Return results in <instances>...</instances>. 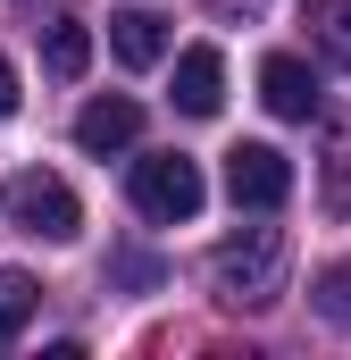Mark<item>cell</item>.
<instances>
[{"label": "cell", "mask_w": 351, "mask_h": 360, "mask_svg": "<svg viewBox=\"0 0 351 360\" xmlns=\"http://www.w3.org/2000/svg\"><path fill=\"white\" fill-rule=\"evenodd\" d=\"M326 201L351 210V117L335 126V143H326Z\"/></svg>", "instance_id": "cell-12"}, {"label": "cell", "mask_w": 351, "mask_h": 360, "mask_svg": "<svg viewBox=\"0 0 351 360\" xmlns=\"http://www.w3.org/2000/svg\"><path fill=\"white\" fill-rule=\"evenodd\" d=\"M209 285L226 310H267L284 293V226H243L209 252Z\"/></svg>", "instance_id": "cell-1"}, {"label": "cell", "mask_w": 351, "mask_h": 360, "mask_svg": "<svg viewBox=\"0 0 351 360\" xmlns=\"http://www.w3.org/2000/svg\"><path fill=\"white\" fill-rule=\"evenodd\" d=\"M310 302H318L335 327H351V260H335V269L318 276V293H310Z\"/></svg>", "instance_id": "cell-13"}, {"label": "cell", "mask_w": 351, "mask_h": 360, "mask_svg": "<svg viewBox=\"0 0 351 360\" xmlns=\"http://www.w3.org/2000/svg\"><path fill=\"white\" fill-rule=\"evenodd\" d=\"M201 201H209V184H201V168H192L184 151H151V160H134V210H143V218L184 226V218H201Z\"/></svg>", "instance_id": "cell-3"}, {"label": "cell", "mask_w": 351, "mask_h": 360, "mask_svg": "<svg viewBox=\"0 0 351 360\" xmlns=\"http://www.w3.org/2000/svg\"><path fill=\"white\" fill-rule=\"evenodd\" d=\"M109 51H117L126 68H159V59H168V17H151V8L109 17Z\"/></svg>", "instance_id": "cell-8"}, {"label": "cell", "mask_w": 351, "mask_h": 360, "mask_svg": "<svg viewBox=\"0 0 351 360\" xmlns=\"http://www.w3.org/2000/svg\"><path fill=\"white\" fill-rule=\"evenodd\" d=\"M34 310H42V285H34L25 269H0V352L25 335V319H34Z\"/></svg>", "instance_id": "cell-11"}, {"label": "cell", "mask_w": 351, "mask_h": 360, "mask_svg": "<svg viewBox=\"0 0 351 360\" xmlns=\"http://www.w3.org/2000/svg\"><path fill=\"white\" fill-rule=\"evenodd\" d=\"M226 193H234V210H284L293 201V160L284 151H267V143H234L226 151Z\"/></svg>", "instance_id": "cell-4"}, {"label": "cell", "mask_w": 351, "mask_h": 360, "mask_svg": "<svg viewBox=\"0 0 351 360\" xmlns=\"http://www.w3.org/2000/svg\"><path fill=\"white\" fill-rule=\"evenodd\" d=\"M76 143H84L92 160H117V151H134L143 143V109L126 101V92H100L76 109Z\"/></svg>", "instance_id": "cell-5"}, {"label": "cell", "mask_w": 351, "mask_h": 360, "mask_svg": "<svg viewBox=\"0 0 351 360\" xmlns=\"http://www.w3.org/2000/svg\"><path fill=\"white\" fill-rule=\"evenodd\" d=\"M8 109H17V68L0 59V117H8Z\"/></svg>", "instance_id": "cell-14"}, {"label": "cell", "mask_w": 351, "mask_h": 360, "mask_svg": "<svg viewBox=\"0 0 351 360\" xmlns=\"http://www.w3.org/2000/svg\"><path fill=\"white\" fill-rule=\"evenodd\" d=\"M0 210H8L17 235H42V243H76V226H84V201L51 168H17V176L0 184Z\"/></svg>", "instance_id": "cell-2"}, {"label": "cell", "mask_w": 351, "mask_h": 360, "mask_svg": "<svg viewBox=\"0 0 351 360\" xmlns=\"http://www.w3.org/2000/svg\"><path fill=\"white\" fill-rule=\"evenodd\" d=\"M42 68H51L59 84H76V76L92 68V34L76 25V17H51V25H42Z\"/></svg>", "instance_id": "cell-9"}, {"label": "cell", "mask_w": 351, "mask_h": 360, "mask_svg": "<svg viewBox=\"0 0 351 360\" xmlns=\"http://www.w3.org/2000/svg\"><path fill=\"white\" fill-rule=\"evenodd\" d=\"M301 25H310V42H318L335 68H351V0H310Z\"/></svg>", "instance_id": "cell-10"}, {"label": "cell", "mask_w": 351, "mask_h": 360, "mask_svg": "<svg viewBox=\"0 0 351 360\" xmlns=\"http://www.w3.org/2000/svg\"><path fill=\"white\" fill-rule=\"evenodd\" d=\"M260 101L276 109V117L301 126V117H318V76H310L293 51H276V59H260Z\"/></svg>", "instance_id": "cell-7"}, {"label": "cell", "mask_w": 351, "mask_h": 360, "mask_svg": "<svg viewBox=\"0 0 351 360\" xmlns=\"http://www.w3.org/2000/svg\"><path fill=\"white\" fill-rule=\"evenodd\" d=\"M176 109H184V117H218V109H226V59H218L209 42L176 51Z\"/></svg>", "instance_id": "cell-6"}]
</instances>
